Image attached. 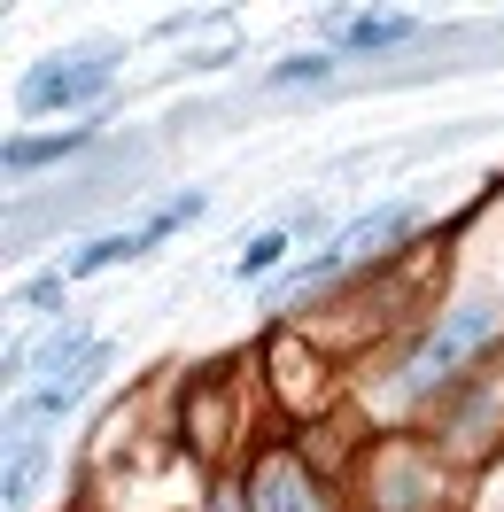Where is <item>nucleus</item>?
Returning a JSON list of instances; mask_svg holds the SVG:
<instances>
[{
	"label": "nucleus",
	"instance_id": "obj_11",
	"mask_svg": "<svg viewBox=\"0 0 504 512\" xmlns=\"http://www.w3.org/2000/svg\"><path fill=\"white\" fill-rule=\"evenodd\" d=\"M280 256H287V233H264V241L241 249V272H264V264H280Z\"/></svg>",
	"mask_w": 504,
	"mask_h": 512
},
{
	"label": "nucleus",
	"instance_id": "obj_2",
	"mask_svg": "<svg viewBox=\"0 0 504 512\" xmlns=\"http://www.w3.org/2000/svg\"><path fill=\"white\" fill-rule=\"evenodd\" d=\"M117 47H94V55H47V63L24 70V86H16V101L24 109H78V101H94L109 78H117Z\"/></svg>",
	"mask_w": 504,
	"mask_h": 512
},
{
	"label": "nucleus",
	"instance_id": "obj_10",
	"mask_svg": "<svg viewBox=\"0 0 504 512\" xmlns=\"http://www.w3.org/2000/svg\"><path fill=\"white\" fill-rule=\"evenodd\" d=\"M326 70H334V47H326V55H295V63H280V70H272V86H303V78H326Z\"/></svg>",
	"mask_w": 504,
	"mask_h": 512
},
{
	"label": "nucleus",
	"instance_id": "obj_1",
	"mask_svg": "<svg viewBox=\"0 0 504 512\" xmlns=\"http://www.w3.org/2000/svg\"><path fill=\"white\" fill-rule=\"evenodd\" d=\"M497 326H504V303H497V295H466V303H458V311H450V319L419 342V357L404 365V381H396V388H404V396H419V388L450 381L458 365H473V357H481V342H489Z\"/></svg>",
	"mask_w": 504,
	"mask_h": 512
},
{
	"label": "nucleus",
	"instance_id": "obj_9",
	"mask_svg": "<svg viewBox=\"0 0 504 512\" xmlns=\"http://www.w3.org/2000/svg\"><path fill=\"white\" fill-rule=\"evenodd\" d=\"M125 256H140V241H132V233H109V241H86V249H70V272L86 280V272H109V264H125Z\"/></svg>",
	"mask_w": 504,
	"mask_h": 512
},
{
	"label": "nucleus",
	"instance_id": "obj_5",
	"mask_svg": "<svg viewBox=\"0 0 504 512\" xmlns=\"http://www.w3.org/2000/svg\"><path fill=\"white\" fill-rule=\"evenodd\" d=\"M334 39H342L349 55H380V47H404L411 39V16H349Z\"/></svg>",
	"mask_w": 504,
	"mask_h": 512
},
{
	"label": "nucleus",
	"instance_id": "obj_6",
	"mask_svg": "<svg viewBox=\"0 0 504 512\" xmlns=\"http://www.w3.org/2000/svg\"><path fill=\"white\" fill-rule=\"evenodd\" d=\"M86 148V132H39V140H8V171H39V163H63Z\"/></svg>",
	"mask_w": 504,
	"mask_h": 512
},
{
	"label": "nucleus",
	"instance_id": "obj_4",
	"mask_svg": "<svg viewBox=\"0 0 504 512\" xmlns=\"http://www.w3.org/2000/svg\"><path fill=\"white\" fill-rule=\"evenodd\" d=\"M256 512H326L318 505V489L295 466H264V481H256Z\"/></svg>",
	"mask_w": 504,
	"mask_h": 512
},
{
	"label": "nucleus",
	"instance_id": "obj_12",
	"mask_svg": "<svg viewBox=\"0 0 504 512\" xmlns=\"http://www.w3.org/2000/svg\"><path fill=\"white\" fill-rule=\"evenodd\" d=\"M24 303H32V311H55V303H63V280H32V288H24Z\"/></svg>",
	"mask_w": 504,
	"mask_h": 512
},
{
	"label": "nucleus",
	"instance_id": "obj_7",
	"mask_svg": "<svg viewBox=\"0 0 504 512\" xmlns=\"http://www.w3.org/2000/svg\"><path fill=\"white\" fill-rule=\"evenodd\" d=\"M39 466H47V450H39V435H32V443L16 435V443H8V505H24V497H32Z\"/></svg>",
	"mask_w": 504,
	"mask_h": 512
},
{
	"label": "nucleus",
	"instance_id": "obj_8",
	"mask_svg": "<svg viewBox=\"0 0 504 512\" xmlns=\"http://www.w3.org/2000/svg\"><path fill=\"white\" fill-rule=\"evenodd\" d=\"M194 210H202V194H179V202H163L156 218H148L140 233H132V241H140V256H148V249H163V241H171V233H179V225H187Z\"/></svg>",
	"mask_w": 504,
	"mask_h": 512
},
{
	"label": "nucleus",
	"instance_id": "obj_3",
	"mask_svg": "<svg viewBox=\"0 0 504 512\" xmlns=\"http://www.w3.org/2000/svg\"><path fill=\"white\" fill-rule=\"evenodd\" d=\"M404 225H411V202H388V210H373V218H357V225L342 233V241H334V249L318 256V264H303V280H295V295H311L318 280H334L342 264H357V256H373L380 241H396Z\"/></svg>",
	"mask_w": 504,
	"mask_h": 512
}]
</instances>
